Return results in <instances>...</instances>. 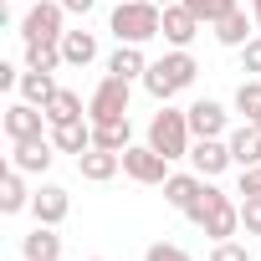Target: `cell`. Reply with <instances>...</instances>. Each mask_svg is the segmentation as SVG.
Wrapping results in <instances>:
<instances>
[{"instance_id":"obj_30","label":"cell","mask_w":261,"mask_h":261,"mask_svg":"<svg viewBox=\"0 0 261 261\" xmlns=\"http://www.w3.org/2000/svg\"><path fill=\"white\" fill-rule=\"evenodd\" d=\"M210 261H251V251H246V241L230 236V241H215L210 246Z\"/></svg>"},{"instance_id":"obj_22","label":"cell","mask_w":261,"mask_h":261,"mask_svg":"<svg viewBox=\"0 0 261 261\" xmlns=\"http://www.w3.org/2000/svg\"><path fill=\"white\" fill-rule=\"evenodd\" d=\"M200 190H205V174H169V179H164V200H169L179 215L195 205V195H200Z\"/></svg>"},{"instance_id":"obj_10","label":"cell","mask_w":261,"mask_h":261,"mask_svg":"<svg viewBox=\"0 0 261 261\" xmlns=\"http://www.w3.org/2000/svg\"><path fill=\"white\" fill-rule=\"evenodd\" d=\"M185 113H190V134H195V139H225V118H230V113H225L215 97H200V102H190Z\"/></svg>"},{"instance_id":"obj_20","label":"cell","mask_w":261,"mask_h":261,"mask_svg":"<svg viewBox=\"0 0 261 261\" xmlns=\"http://www.w3.org/2000/svg\"><path fill=\"white\" fill-rule=\"evenodd\" d=\"M21 256H26V261H57V256H62V236H57V225H36V230L21 241Z\"/></svg>"},{"instance_id":"obj_13","label":"cell","mask_w":261,"mask_h":261,"mask_svg":"<svg viewBox=\"0 0 261 261\" xmlns=\"http://www.w3.org/2000/svg\"><path fill=\"white\" fill-rule=\"evenodd\" d=\"M225 144H230V159H236V169H256V164H261V128H256V123H241V128H230V134H225Z\"/></svg>"},{"instance_id":"obj_15","label":"cell","mask_w":261,"mask_h":261,"mask_svg":"<svg viewBox=\"0 0 261 261\" xmlns=\"http://www.w3.org/2000/svg\"><path fill=\"white\" fill-rule=\"evenodd\" d=\"M210 31H215V41H220V46H236V51H241V46L256 36V26H251V16H246L241 6H230V11H225V16L210 26Z\"/></svg>"},{"instance_id":"obj_42","label":"cell","mask_w":261,"mask_h":261,"mask_svg":"<svg viewBox=\"0 0 261 261\" xmlns=\"http://www.w3.org/2000/svg\"><path fill=\"white\" fill-rule=\"evenodd\" d=\"M256 128H261V118H256Z\"/></svg>"},{"instance_id":"obj_1","label":"cell","mask_w":261,"mask_h":261,"mask_svg":"<svg viewBox=\"0 0 261 261\" xmlns=\"http://www.w3.org/2000/svg\"><path fill=\"white\" fill-rule=\"evenodd\" d=\"M210 241H230L241 236V200H230L225 190H215V179H205V190L195 195V205L185 210Z\"/></svg>"},{"instance_id":"obj_7","label":"cell","mask_w":261,"mask_h":261,"mask_svg":"<svg viewBox=\"0 0 261 261\" xmlns=\"http://www.w3.org/2000/svg\"><path fill=\"white\" fill-rule=\"evenodd\" d=\"M0 123H6V139L11 144H21V139H41V128H46V108H36V102H11L6 108V118H0Z\"/></svg>"},{"instance_id":"obj_38","label":"cell","mask_w":261,"mask_h":261,"mask_svg":"<svg viewBox=\"0 0 261 261\" xmlns=\"http://www.w3.org/2000/svg\"><path fill=\"white\" fill-rule=\"evenodd\" d=\"M154 6H179V0H154Z\"/></svg>"},{"instance_id":"obj_9","label":"cell","mask_w":261,"mask_h":261,"mask_svg":"<svg viewBox=\"0 0 261 261\" xmlns=\"http://www.w3.org/2000/svg\"><path fill=\"white\" fill-rule=\"evenodd\" d=\"M190 164H195V174L215 179V174H225L236 159H230V144H225V139H195V144H190Z\"/></svg>"},{"instance_id":"obj_25","label":"cell","mask_w":261,"mask_h":261,"mask_svg":"<svg viewBox=\"0 0 261 261\" xmlns=\"http://www.w3.org/2000/svg\"><path fill=\"white\" fill-rule=\"evenodd\" d=\"M62 67V41H26V72H57Z\"/></svg>"},{"instance_id":"obj_31","label":"cell","mask_w":261,"mask_h":261,"mask_svg":"<svg viewBox=\"0 0 261 261\" xmlns=\"http://www.w3.org/2000/svg\"><path fill=\"white\" fill-rule=\"evenodd\" d=\"M241 230H246V241H251V236H261V195L241 200Z\"/></svg>"},{"instance_id":"obj_37","label":"cell","mask_w":261,"mask_h":261,"mask_svg":"<svg viewBox=\"0 0 261 261\" xmlns=\"http://www.w3.org/2000/svg\"><path fill=\"white\" fill-rule=\"evenodd\" d=\"M251 11H256V21H261V0H251Z\"/></svg>"},{"instance_id":"obj_17","label":"cell","mask_w":261,"mask_h":261,"mask_svg":"<svg viewBox=\"0 0 261 261\" xmlns=\"http://www.w3.org/2000/svg\"><path fill=\"white\" fill-rule=\"evenodd\" d=\"M154 67H159V72H164V77H169V82H174L179 92H185V87H190V82L200 77V62H195V57H190L185 46H174V51H164V57H159Z\"/></svg>"},{"instance_id":"obj_5","label":"cell","mask_w":261,"mask_h":261,"mask_svg":"<svg viewBox=\"0 0 261 261\" xmlns=\"http://www.w3.org/2000/svg\"><path fill=\"white\" fill-rule=\"evenodd\" d=\"M128 97H134V82L128 77H102L97 87H92V97H87V118L92 123H108V118H128Z\"/></svg>"},{"instance_id":"obj_6","label":"cell","mask_w":261,"mask_h":261,"mask_svg":"<svg viewBox=\"0 0 261 261\" xmlns=\"http://www.w3.org/2000/svg\"><path fill=\"white\" fill-rule=\"evenodd\" d=\"M123 174L134 179V185H164L169 179V159L149 144H128L123 149Z\"/></svg>"},{"instance_id":"obj_2","label":"cell","mask_w":261,"mask_h":261,"mask_svg":"<svg viewBox=\"0 0 261 261\" xmlns=\"http://www.w3.org/2000/svg\"><path fill=\"white\" fill-rule=\"evenodd\" d=\"M108 31L118 41H128V46H144V41H154L164 31V6H154V0H118Z\"/></svg>"},{"instance_id":"obj_34","label":"cell","mask_w":261,"mask_h":261,"mask_svg":"<svg viewBox=\"0 0 261 261\" xmlns=\"http://www.w3.org/2000/svg\"><path fill=\"white\" fill-rule=\"evenodd\" d=\"M236 195H241V200L261 195V164H256V169H241V179H236Z\"/></svg>"},{"instance_id":"obj_39","label":"cell","mask_w":261,"mask_h":261,"mask_svg":"<svg viewBox=\"0 0 261 261\" xmlns=\"http://www.w3.org/2000/svg\"><path fill=\"white\" fill-rule=\"evenodd\" d=\"M87 261H108V256H87Z\"/></svg>"},{"instance_id":"obj_19","label":"cell","mask_w":261,"mask_h":261,"mask_svg":"<svg viewBox=\"0 0 261 261\" xmlns=\"http://www.w3.org/2000/svg\"><path fill=\"white\" fill-rule=\"evenodd\" d=\"M31 195H36V190H26V174L11 164L6 179H0V210H6V215H21V210H31Z\"/></svg>"},{"instance_id":"obj_23","label":"cell","mask_w":261,"mask_h":261,"mask_svg":"<svg viewBox=\"0 0 261 261\" xmlns=\"http://www.w3.org/2000/svg\"><path fill=\"white\" fill-rule=\"evenodd\" d=\"M62 62H67V67L97 62V36H92V31H67V36H62Z\"/></svg>"},{"instance_id":"obj_3","label":"cell","mask_w":261,"mask_h":261,"mask_svg":"<svg viewBox=\"0 0 261 261\" xmlns=\"http://www.w3.org/2000/svg\"><path fill=\"white\" fill-rule=\"evenodd\" d=\"M190 144H195V134H190V113L159 102V113H154V123H149V149H159V154L174 164V159H190Z\"/></svg>"},{"instance_id":"obj_29","label":"cell","mask_w":261,"mask_h":261,"mask_svg":"<svg viewBox=\"0 0 261 261\" xmlns=\"http://www.w3.org/2000/svg\"><path fill=\"white\" fill-rule=\"evenodd\" d=\"M144 87H149V97H154V102H169V97L179 92V87H174V82H169V77H164L154 62H149V72H144Z\"/></svg>"},{"instance_id":"obj_36","label":"cell","mask_w":261,"mask_h":261,"mask_svg":"<svg viewBox=\"0 0 261 261\" xmlns=\"http://www.w3.org/2000/svg\"><path fill=\"white\" fill-rule=\"evenodd\" d=\"M62 6H67V16H87V11L97 6V0H62Z\"/></svg>"},{"instance_id":"obj_21","label":"cell","mask_w":261,"mask_h":261,"mask_svg":"<svg viewBox=\"0 0 261 261\" xmlns=\"http://www.w3.org/2000/svg\"><path fill=\"white\" fill-rule=\"evenodd\" d=\"M92 144H97V149H113V154H123L128 144H134V123H128V118L92 123Z\"/></svg>"},{"instance_id":"obj_12","label":"cell","mask_w":261,"mask_h":261,"mask_svg":"<svg viewBox=\"0 0 261 261\" xmlns=\"http://www.w3.org/2000/svg\"><path fill=\"white\" fill-rule=\"evenodd\" d=\"M123 169V154H113V149H87V154H77V174L87 179V185H108L113 174Z\"/></svg>"},{"instance_id":"obj_35","label":"cell","mask_w":261,"mask_h":261,"mask_svg":"<svg viewBox=\"0 0 261 261\" xmlns=\"http://www.w3.org/2000/svg\"><path fill=\"white\" fill-rule=\"evenodd\" d=\"M0 87H21V72L11 62H0Z\"/></svg>"},{"instance_id":"obj_11","label":"cell","mask_w":261,"mask_h":261,"mask_svg":"<svg viewBox=\"0 0 261 261\" xmlns=\"http://www.w3.org/2000/svg\"><path fill=\"white\" fill-rule=\"evenodd\" d=\"M67 210H72V195H67L62 185H41V190L31 195V215H36V225H62Z\"/></svg>"},{"instance_id":"obj_16","label":"cell","mask_w":261,"mask_h":261,"mask_svg":"<svg viewBox=\"0 0 261 261\" xmlns=\"http://www.w3.org/2000/svg\"><path fill=\"white\" fill-rule=\"evenodd\" d=\"M51 144H57L62 154H87V149H92V118L51 123Z\"/></svg>"},{"instance_id":"obj_32","label":"cell","mask_w":261,"mask_h":261,"mask_svg":"<svg viewBox=\"0 0 261 261\" xmlns=\"http://www.w3.org/2000/svg\"><path fill=\"white\" fill-rule=\"evenodd\" d=\"M144 261H195L185 246H174V241H154L149 251H144Z\"/></svg>"},{"instance_id":"obj_40","label":"cell","mask_w":261,"mask_h":261,"mask_svg":"<svg viewBox=\"0 0 261 261\" xmlns=\"http://www.w3.org/2000/svg\"><path fill=\"white\" fill-rule=\"evenodd\" d=\"M21 6H31V0H21Z\"/></svg>"},{"instance_id":"obj_18","label":"cell","mask_w":261,"mask_h":261,"mask_svg":"<svg viewBox=\"0 0 261 261\" xmlns=\"http://www.w3.org/2000/svg\"><path fill=\"white\" fill-rule=\"evenodd\" d=\"M108 72H113V77H128V82H144V72H149V57H144V46H128V41H118V51L108 57Z\"/></svg>"},{"instance_id":"obj_24","label":"cell","mask_w":261,"mask_h":261,"mask_svg":"<svg viewBox=\"0 0 261 261\" xmlns=\"http://www.w3.org/2000/svg\"><path fill=\"white\" fill-rule=\"evenodd\" d=\"M57 92H62V87H57V77H51V72H21V97H26V102L46 108Z\"/></svg>"},{"instance_id":"obj_28","label":"cell","mask_w":261,"mask_h":261,"mask_svg":"<svg viewBox=\"0 0 261 261\" xmlns=\"http://www.w3.org/2000/svg\"><path fill=\"white\" fill-rule=\"evenodd\" d=\"M230 6H236V0H185V11H190L200 26H215V21H220Z\"/></svg>"},{"instance_id":"obj_33","label":"cell","mask_w":261,"mask_h":261,"mask_svg":"<svg viewBox=\"0 0 261 261\" xmlns=\"http://www.w3.org/2000/svg\"><path fill=\"white\" fill-rule=\"evenodd\" d=\"M241 72H246V77H261V31L241 46Z\"/></svg>"},{"instance_id":"obj_27","label":"cell","mask_w":261,"mask_h":261,"mask_svg":"<svg viewBox=\"0 0 261 261\" xmlns=\"http://www.w3.org/2000/svg\"><path fill=\"white\" fill-rule=\"evenodd\" d=\"M236 113H241L246 123L261 118V77H246V82L236 87Z\"/></svg>"},{"instance_id":"obj_26","label":"cell","mask_w":261,"mask_h":261,"mask_svg":"<svg viewBox=\"0 0 261 261\" xmlns=\"http://www.w3.org/2000/svg\"><path fill=\"white\" fill-rule=\"evenodd\" d=\"M72 118H87V108H82V97H77L72 87H62V92L46 102V123H72Z\"/></svg>"},{"instance_id":"obj_14","label":"cell","mask_w":261,"mask_h":261,"mask_svg":"<svg viewBox=\"0 0 261 261\" xmlns=\"http://www.w3.org/2000/svg\"><path fill=\"white\" fill-rule=\"evenodd\" d=\"M159 36H164L169 46H185V51H190V41L200 36V21L185 11V0H179V6H164V31H159Z\"/></svg>"},{"instance_id":"obj_8","label":"cell","mask_w":261,"mask_h":261,"mask_svg":"<svg viewBox=\"0 0 261 261\" xmlns=\"http://www.w3.org/2000/svg\"><path fill=\"white\" fill-rule=\"evenodd\" d=\"M51 159H57V144H51L46 134H41V139H21V144H11V164H16L21 174H46Z\"/></svg>"},{"instance_id":"obj_43","label":"cell","mask_w":261,"mask_h":261,"mask_svg":"<svg viewBox=\"0 0 261 261\" xmlns=\"http://www.w3.org/2000/svg\"><path fill=\"white\" fill-rule=\"evenodd\" d=\"M57 261H62V256H57Z\"/></svg>"},{"instance_id":"obj_41","label":"cell","mask_w":261,"mask_h":261,"mask_svg":"<svg viewBox=\"0 0 261 261\" xmlns=\"http://www.w3.org/2000/svg\"><path fill=\"white\" fill-rule=\"evenodd\" d=\"M256 31H261V21H256Z\"/></svg>"},{"instance_id":"obj_4","label":"cell","mask_w":261,"mask_h":261,"mask_svg":"<svg viewBox=\"0 0 261 261\" xmlns=\"http://www.w3.org/2000/svg\"><path fill=\"white\" fill-rule=\"evenodd\" d=\"M67 36V6L62 0H31L21 16V41H62Z\"/></svg>"}]
</instances>
